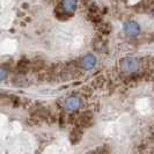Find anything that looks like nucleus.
I'll return each instance as SVG.
<instances>
[{
  "instance_id": "f257e3e1",
  "label": "nucleus",
  "mask_w": 154,
  "mask_h": 154,
  "mask_svg": "<svg viewBox=\"0 0 154 154\" xmlns=\"http://www.w3.org/2000/svg\"><path fill=\"white\" fill-rule=\"evenodd\" d=\"M121 69H123L124 72H136L139 69V63L136 58L133 57H125L123 58L121 63Z\"/></svg>"
},
{
  "instance_id": "f03ea898",
  "label": "nucleus",
  "mask_w": 154,
  "mask_h": 154,
  "mask_svg": "<svg viewBox=\"0 0 154 154\" xmlns=\"http://www.w3.org/2000/svg\"><path fill=\"white\" fill-rule=\"evenodd\" d=\"M124 32L129 36H137L140 32V26L136 21H128L124 24Z\"/></svg>"
},
{
  "instance_id": "7ed1b4c3",
  "label": "nucleus",
  "mask_w": 154,
  "mask_h": 154,
  "mask_svg": "<svg viewBox=\"0 0 154 154\" xmlns=\"http://www.w3.org/2000/svg\"><path fill=\"white\" fill-rule=\"evenodd\" d=\"M80 65H81L82 69H87V71L94 69L95 65H96V57L93 56V54H87V56H85V57L81 59Z\"/></svg>"
},
{
  "instance_id": "20e7f679",
  "label": "nucleus",
  "mask_w": 154,
  "mask_h": 154,
  "mask_svg": "<svg viewBox=\"0 0 154 154\" xmlns=\"http://www.w3.org/2000/svg\"><path fill=\"white\" fill-rule=\"evenodd\" d=\"M80 106V99L77 96H69L65 101V109L67 111H73Z\"/></svg>"
},
{
  "instance_id": "39448f33",
  "label": "nucleus",
  "mask_w": 154,
  "mask_h": 154,
  "mask_svg": "<svg viewBox=\"0 0 154 154\" xmlns=\"http://www.w3.org/2000/svg\"><path fill=\"white\" fill-rule=\"evenodd\" d=\"M62 7L66 13H73L78 7V0H63Z\"/></svg>"
},
{
  "instance_id": "423d86ee",
  "label": "nucleus",
  "mask_w": 154,
  "mask_h": 154,
  "mask_svg": "<svg viewBox=\"0 0 154 154\" xmlns=\"http://www.w3.org/2000/svg\"><path fill=\"white\" fill-rule=\"evenodd\" d=\"M6 77H7V72L2 69V67H0V81H2L4 79H6Z\"/></svg>"
}]
</instances>
